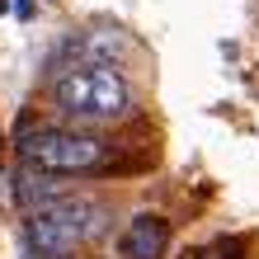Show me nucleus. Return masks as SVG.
<instances>
[{
  "label": "nucleus",
  "instance_id": "obj_1",
  "mask_svg": "<svg viewBox=\"0 0 259 259\" xmlns=\"http://www.w3.org/2000/svg\"><path fill=\"white\" fill-rule=\"evenodd\" d=\"M52 104L75 123H113L132 109V90L113 62H75L52 80Z\"/></svg>",
  "mask_w": 259,
  "mask_h": 259
},
{
  "label": "nucleus",
  "instance_id": "obj_2",
  "mask_svg": "<svg viewBox=\"0 0 259 259\" xmlns=\"http://www.w3.org/2000/svg\"><path fill=\"white\" fill-rule=\"evenodd\" d=\"M19 156L42 175H95L109 170L113 146L90 132H66V127H24L19 132Z\"/></svg>",
  "mask_w": 259,
  "mask_h": 259
},
{
  "label": "nucleus",
  "instance_id": "obj_3",
  "mask_svg": "<svg viewBox=\"0 0 259 259\" xmlns=\"http://www.w3.org/2000/svg\"><path fill=\"white\" fill-rule=\"evenodd\" d=\"M104 226V207L90 198H57L28 217V250L38 259H66Z\"/></svg>",
  "mask_w": 259,
  "mask_h": 259
},
{
  "label": "nucleus",
  "instance_id": "obj_4",
  "mask_svg": "<svg viewBox=\"0 0 259 259\" xmlns=\"http://www.w3.org/2000/svg\"><path fill=\"white\" fill-rule=\"evenodd\" d=\"M118 250H123V259H165V250H170V222L156 217V212L132 217L123 240H118Z\"/></svg>",
  "mask_w": 259,
  "mask_h": 259
},
{
  "label": "nucleus",
  "instance_id": "obj_5",
  "mask_svg": "<svg viewBox=\"0 0 259 259\" xmlns=\"http://www.w3.org/2000/svg\"><path fill=\"white\" fill-rule=\"evenodd\" d=\"M14 198H19V207H28V212H38V207H48V203H57L62 198V184H57V175H42V170H28L14 179Z\"/></svg>",
  "mask_w": 259,
  "mask_h": 259
},
{
  "label": "nucleus",
  "instance_id": "obj_6",
  "mask_svg": "<svg viewBox=\"0 0 259 259\" xmlns=\"http://www.w3.org/2000/svg\"><path fill=\"white\" fill-rule=\"evenodd\" d=\"M193 259H245V245L231 236V240H217V245H207L203 254H193Z\"/></svg>",
  "mask_w": 259,
  "mask_h": 259
},
{
  "label": "nucleus",
  "instance_id": "obj_7",
  "mask_svg": "<svg viewBox=\"0 0 259 259\" xmlns=\"http://www.w3.org/2000/svg\"><path fill=\"white\" fill-rule=\"evenodd\" d=\"M14 5V14H19V19H28V14H33V0H10Z\"/></svg>",
  "mask_w": 259,
  "mask_h": 259
}]
</instances>
